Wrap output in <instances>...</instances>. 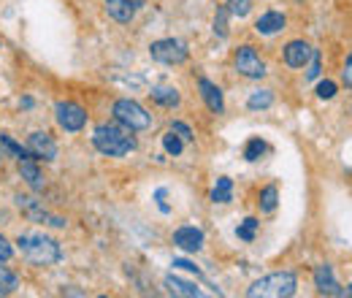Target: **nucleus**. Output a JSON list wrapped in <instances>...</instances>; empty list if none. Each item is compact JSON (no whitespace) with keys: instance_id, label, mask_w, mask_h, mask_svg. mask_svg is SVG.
I'll return each instance as SVG.
<instances>
[{"instance_id":"f257e3e1","label":"nucleus","mask_w":352,"mask_h":298,"mask_svg":"<svg viewBox=\"0 0 352 298\" xmlns=\"http://www.w3.org/2000/svg\"><path fill=\"white\" fill-rule=\"evenodd\" d=\"M131 133L133 130L125 128L122 123H103L92 130V144L98 152L109 158H125L135 149V138Z\"/></svg>"},{"instance_id":"f03ea898","label":"nucleus","mask_w":352,"mask_h":298,"mask_svg":"<svg viewBox=\"0 0 352 298\" xmlns=\"http://www.w3.org/2000/svg\"><path fill=\"white\" fill-rule=\"evenodd\" d=\"M16 247L19 253L28 257L30 263L36 266H54L60 257H63V250L54 239H49L44 233H22L16 239Z\"/></svg>"},{"instance_id":"7ed1b4c3","label":"nucleus","mask_w":352,"mask_h":298,"mask_svg":"<svg viewBox=\"0 0 352 298\" xmlns=\"http://www.w3.org/2000/svg\"><path fill=\"white\" fill-rule=\"evenodd\" d=\"M296 288H298V279L296 274L290 271H276V274H268L261 277L258 282H252V288L247 290L250 298H290L296 296Z\"/></svg>"},{"instance_id":"20e7f679","label":"nucleus","mask_w":352,"mask_h":298,"mask_svg":"<svg viewBox=\"0 0 352 298\" xmlns=\"http://www.w3.org/2000/svg\"><path fill=\"white\" fill-rule=\"evenodd\" d=\"M114 117H117V123H122L131 130H146L152 125V117L146 114V109L141 103L131 100V98H120L114 103Z\"/></svg>"},{"instance_id":"39448f33","label":"nucleus","mask_w":352,"mask_h":298,"mask_svg":"<svg viewBox=\"0 0 352 298\" xmlns=\"http://www.w3.org/2000/svg\"><path fill=\"white\" fill-rule=\"evenodd\" d=\"M149 54H152L155 63H163V65H182L190 57L187 46L182 41H176V39H160V41H155L149 46Z\"/></svg>"},{"instance_id":"423d86ee","label":"nucleus","mask_w":352,"mask_h":298,"mask_svg":"<svg viewBox=\"0 0 352 298\" xmlns=\"http://www.w3.org/2000/svg\"><path fill=\"white\" fill-rule=\"evenodd\" d=\"M54 114H57V125L63 130H68V133L82 130L85 123H87V111L79 103H74V100H60L57 109H54Z\"/></svg>"},{"instance_id":"0eeeda50","label":"nucleus","mask_w":352,"mask_h":298,"mask_svg":"<svg viewBox=\"0 0 352 298\" xmlns=\"http://www.w3.org/2000/svg\"><path fill=\"white\" fill-rule=\"evenodd\" d=\"M236 71L247 79H263L265 76V63L261 60V54L252 49V46H241L236 52Z\"/></svg>"},{"instance_id":"6e6552de","label":"nucleus","mask_w":352,"mask_h":298,"mask_svg":"<svg viewBox=\"0 0 352 298\" xmlns=\"http://www.w3.org/2000/svg\"><path fill=\"white\" fill-rule=\"evenodd\" d=\"M314 288H317L322 296H347V290L339 288V282H336V277H333V268H331L328 263H322V266L314 268Z\"/></svg>"},{"instance_id":"1a4fd4ad","label":"nucleus","mask_w":352,"mask_h":298,"mask_svg":"<svg viewBox=\"0 0 352 298\" xmlns=\"http://www.w3.org/2000/svg\"><path fill=\"white\" fill-rule=\"evenodd\" d=\"M28 152L33 155V158H44V160H54L57 158V144H54V138L49 136V133H30V138H28Z\"/></svg>"},{"instance_id":"9d476101","label":"nucleus","mask_w":352,"mask_h":298,"mask_svg":"<svg viewBox=\"0 0 352 298\" xmlns=\"http://www.w3.org/2000/svg\"><path fill=\"white\" fill-rule=\"evenodd\" d=\"M204 242H206L204 231L192 228V225H184V228H179L174 233V244L179 250H184V253H198L204 247Z\"/></svg>"},{"instance_id":"9b49d317","label":"nucleus","mask_w":352,"mask_h":298,"mask_svg":"<svg viewBox=\"0 0 352 298\" xmlns=\"http://www.w3.org/2000/svg\"><path fill=\"white\" fill-rule=\"evenodd\" d=\"M311 54H314V49L307 41H290L285 46V63L290 68H307Z\"/></svg>"},{"instance_id":"f8f14e48","label":"nucleus","mask_w":352,"mask_h":298,"mask_svg":"<svg viewBox=\"0 0 352 298\" xmlns=\"http://www.w3.org/2000/svg\"><path fill=\"white\" fill-rule=\"evenodd\" d=\"M138 6H141L138 0H106V14H109L114 22L128 25L133 17H135V8H138Z\"/></svg>"},{"instance_id":"ddd939ff","label":"nucleus","mask_w":352,"mask_h":298,"mask_svg":"<svg viewBox=\"0 0 352 298\" xmlns=\"http://www.w3.org/2000/svg\"><path fill=\"white\" fill-rule=\"evenodd\" d=\"M198 89H201V98H204V103L214 111V114H222L225 111V100H222V89L214 82H209V79H201L198 82Z\"/></svg>"},{"instance_id":"4468645a","label":"nucleus","mask_w":352,"mask_h":298,"mask_svg":"<svg viewBox=\"0 0 352 298\" xmlns=\"http://www.w3.org/2000/svg\"><path fill=\"white\" fill-rule=\"evenodd\" d=\"M285 25H287L285 14H279V11H268V14H263V17L255 22V30H258L261 36H274V33L285 30Z\"/></svg>"},{"instance_id":"2eb2a0df","label":"nucleus","mask_w":352,"mask_h":298,"mask_svg":"<svg viewBox=\"0 0 352 298\" xmlns=\"http://www.w3.org/2000/svg\"><path fill=\"white\" fill-rule=\"evenodd\" d=\"M16 201H19V209H25L33 220H44V222L54 225V228H65V220H63V217H52V214L44 212L33 198H16Z\"/></svg>"},{"instance_id":"dca6fc26","label":"nucleus","mask_w":352,"mask_h":298,"mask_svg":"<svg viewBox=\"0 0 352 298\" xmlns=\"http://www.w3.org/2000/svg\"><path fill=\"white\" fill-rule=\"evenodd\" d=\"M19 173H22V179H25L33 190H41V187H44V176H41V171L36 166V158H33V155H28V158L19 160Z\"/></svg>"},{"instance_id":"f3484780","label":"nucleus","mask_w":352,"mask_h":298,"mask_svg":"<svg viewBox=\"0 0 352 298\" xmlns=\"http://www.w3.org/2000/svg\"><path fill=\"white\" fill-rule=\"evenodd\" d=\"M166 288H168V293H174V296H184V298L201 296L198 285H192V282H187V279H179V277H174V274L166 277Z\"/></svg>"},{"instance_id":"a211bd4d","label":"nucleus","mask_w":352,"mask_h":298,"mask_svg":"<svg viewBox=\"0 0 352 298\" xmlns=\"http://www.w3.org/2000/svg\"><path fill=\"white\" fill-rule=\"evenodd\" d=\"M149 95H152L155 103H160V106H166V109H174V106H179V100H182L174 87H155Z\"/></svg>"},{"instance_id":"6ab92c4d","label":"nucleus","mask_w":352,"mask_h":298,"mask_svg":"<svg viewBox=\"0 0 352 298\" xmlns=\"http://www.w3.org/2000/svg\"><path fill=\"white\" fill-rule=\"evenodd\" d=\"M274 106V92L271 89H255L247 100V109L250 111H263V109H271Z\"/></svg>"},{"instance_id":"aec40b11","label":"nucleus","mask_w":352,"mask_h":298,"mask_svg":"<svg viewBox=\"0 0 352 298\" xmlns=\"http://www.w3.org/2000/svg\"><path fill=\"white\" fill-rule=\"evenodd\" d=\"M212 201L214 204H230L233 201V182L228 176H220L214 190H212Z\"/></svg>"},{"instance_id":"412c9836","label":"nucleus","mask_w":352,"mask_h":298,"mask_svg":"<svg viewBox=\"0 0 352 298\" xmlns=\"http://www.w3.org/2000/svg\"><path fill=\"white\" fill-rule=\"evenodd\" d=\"M16 288H19V277H16L11 268L0 266V296H8V293H14Z\"/></svg>"},{"instance_id":"4be33fe9","label":"nucleus","mask_w":352,"mask_h":298,"mask_svg":"<svg viewBox=\"0 0 352 298\" xmlns=\"http://www.w3.org/2000/svg\"><path fill=\"white\" fill-rule=\"evenodd\" d=\"M0 149H3V152H8V155H14L16 160H22V158H28V155H30L28 149H22V144H16V141H14L11 136H6V133L0 136Z\"/></svg>"},{"instance_id":"5701e85b","label":"nucleus","mask_w":352,"mask_h":298,"mask_svg":"<svg viewBox=\"0 0 352 298\" xmlns=\"http://www.w3.org/2000/svg\"><path fill=\"white\" fill-rule=\"evenodd\" d=\"M258 225H261V222H258L255 217H247V220L236 228V236H239V239H244V242H252V239H255V233H258Z\"/></svg>"},{"instance_id":"b1692460","label":"nucleus","mask_w":352,"mask_h":298,"mask_svg":"<svg viewBox=\"0 0 352 298\" xmlns=\"http://www.w3.org/2000/svg\"><path fill=\"white\" fill-rule=\"evenodd\" d=\"M163 149H166L168 155H174V158H176V155H182V149H184V141L176 136L174 130H168V133L163 136Z\"/></svg>"},{"instance_id":"393cba45","label":"nucleus","mask_w":352,"mask_h":298,"mask_svg":"<svg viewBox=\"0 0 352 298\" xmlns=\"http://www.w3.org/2000/svg\"><path fill=\"white\" fill-rule=\"evenodd\" d=\"M276 198H279V193H276V187L271 184V187H265L263 193H261V209L265 214H271L276 209Z\"/></svg>"},{"instance_id":"a878e982","label":"nucleus","mask_w":352,"mask_h":298,"mask_svg":"<svg viewBox=\"0 0 352 298\" xmlns=\"http://www.w3.org/2000/svg\"><path fill=\"white\" fill-rule=\"evenodd\" d=\"M265 152V141L261 138H252L247 147H244V158L250 160V163H255V160H261V155Z\"/></svg>"},{"instance_id":"bb28decb","label":"nucleus","mask_w":352,"mask_h":298,"mask_svg":"<svg viewBox=\"0 0 352 298\" xmlns=\"http://www.w3.org/2000/svg\"><path fill=\"white\" fill-rule=\"evenodd\" d=\"M228 11L241 19V17H247L252 11V0H228Z\"/></svg>"},{"instance_id":"cd10ccee","label":"nucleus","mask_w":352,"mask_h":298,"mask_svg":"<svg viewBox=\"0 0 352 298\" xmlns=\"http://www.w3.org/2000/svg\"><path fill=\"white\" fill-rule=\"evenodd\" d=\"M228 8L222 6L220 11H217V17H214V33L220 36V39H228Z\"/></svg>"},{"instance_id":"c85d7f7f","label":"nucleus","mask_w":352,"mask_h":298,"mask_svg":"<svg viewBox=\"0 0 352 298\" xmlns=\"http://www.w3.org/2000/svg\"><path fill=\"white\" fill-rule=\"evenodd\" d=\"M333 95H336V85H333V82H328V79H325V82H320V85H317V98L331 100Z\"/></svg>"},{"instance_id":"c756f323","label":"nucleus","mask_w":352,"mask_h":298,"mask_svg":"<svg viewBox=\"0 0 352 298\" xmlns=\"http://www.w3.org/2000/svg\"><path fill=\"white\" fill-rule=\"evenodd\" d=\"M320 76V52L314 49L311 60H309V71H307V79H317Z\"/></svg>"},{"instance_id":"7c9ffc66","label":"nucleus","mask_w":352,"mask_h":298,"mask_svg":"<svg viewBox=\"0 0 352 298\" xmlns=\"http://www.w3.org/2000/svg\"><path fill=\"white\" fill-rule=\"evenodd\" d=\"M171 130H174L176 136L182 138V141H192V130L187 128L184 123H174V125H171Z\"/></svg>"},{"instance_id":"2f4dec72","label":"nucleus","mask_w":352,"mask_h":298,"mask_svg":"<svg viewBox=\"0 0 352 298\" xmlns=\"http://www.w3.org/2000/svg\"><path fill=\"white\" fill-rule=\"evenodd\" d=\"M11 255H14V247L8 244V239H6V236H0V263H3V260H8Z\"/></svg>"},{"instance_id":"473e14b6","label":"nucleus","mask_w":352,"mask_h":298,"mask_svg":"<svg viewBox=\"0 0 352 298\" xmlns=\"http://www.w3.org/2000/svg\"><path fill=\"white\" fill-rule=\"evenodd\" d=\"M342 82L352 89V54L347 57V65H344V71H342Z\"/></svg>"},{"instance_id":"72a5a7b5","label":"nucleus","mask_w":352,"mask_h":298,"mask_svg":"<svg viewBox=\"0 0 352 298\" xmlns=\"http://www.w3.org/2000/svg\"><path fill=\"white\" fill-rule=\"evenodd\" d=\"M174 266H176V268H184V271H195V274H198V268H195L190 260H184V257H176Z\"/></svg>"},{"instance_id":"f704fd0d","label":"nucleus","mask_w":352,"mask_h":298,"mask_svg":"<svg viewBox=\"0 0 352 298\" xmlns=\"http://www.w3.org/2000/svg\"><path fill=\"white\" fill-rule=\"evenodd\" d=\"M347 296H352V282H350V288H347Z\"/></svg>"}]
</instances>
